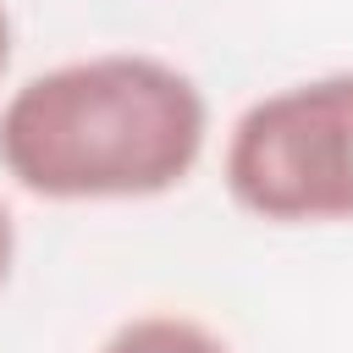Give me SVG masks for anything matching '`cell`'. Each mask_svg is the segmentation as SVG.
<instances>
[{
  "mask_svg": "<svg viewBox=\"0 0 353 353\" xmlns=\"http://www.w3.org/2000/svg\"><path fill=\"white\" fill-rule=\"evenodd\" d=\"M11 265H17V221H11V210H6V199H0V292H6V281H11Z\"/></svg>",
  "mask_w": 353,
  "mask_h": 353,
  "instance_id": "obj_4",
  "label": "cell"
},
{
  "mask_svg": "<svg viewBox=\"0 0 353 353\" xmlns=\"http://www.w3.org/2000/svg\"><path fill=\"white\" fill-rule=\"evenodd\" d=\"M99 353H232L221 331H210L204 320L193 314H171V309H149V314H132L121 320Z\"/></svg>",
  "mask_w": 353,
  "mask_h": 353,
  "instance_id": "obj_3",
  "label": "cell"
},
{
  "mask_svg": "<svg viewBox=\"0 0 353 353\" xmlns=\"http://www.w3.org/2000/svg\"><path fill=\"white\" fill-rule=\"evenodd\" d=\"M204 149V88L149 50L44 66L0 105V171L44 204L160 199L199 171Z\"/></svg>",
  "mask_w": 353,
  "mask_h": 353,
  "instance_id": "obj_1",
  "label": "cell"
},
{
  "mask_svg": "<svg viewBox=\"0 0 353 353\" xmlns=\"http://www.w3.org/2000/svg\"><path fill=\"white\" fill-rule=\"evenodd\" d=\"M221 182L265 226H353V72L259 94L226 132Z\"/></svg>",
  "mask_w": 353,
  "mask_h": 353,
  "instance_id": "obj_2",
  "label": "cell"
},
{
  "mask_svg": "<svg viewBox=\"0 0 353 353\" xmlns=\"http://www.w3.org/2000/svg\"><path fill=\"white\" fill-rule=\"evenodd\" d=\"M11 50H17V28H11V11H6V0H0V77H6V66H11Z\"/></svg>",
  "mask_w": 353,
  "mask_h": 353,
  "instance_id": "obj_5",
  "label": "cell"
}]
</instances>
